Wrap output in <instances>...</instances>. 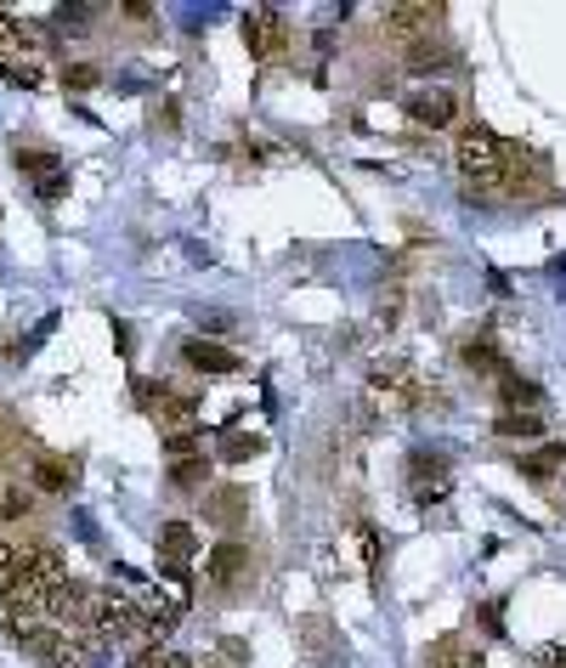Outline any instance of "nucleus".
Wrapping results in <instances>:
<instances>
[{"instance_id": "obj_1", "label": "nucleus", "mask_w": 566, "mask_h": 668, "mask_svg": "<svg viewBox=\"0 0 566 668\" xmlns=\"http://www.w3.org/2000/svg\"><path fill=\"white\" fill-rule=\"evenodd\" d=\"M453 159H459V176L471 182V187H482V193L505 187V142H498L487 125H464Z\"/></svg>"}, {"instance_id": "obj_2", "label": "nucleus", "mask_w": 566, "mask_h": 668, "mask_svg": "<svg viewBox=\"0 0 566 668\" xmlns=\"http://www.w3.org/2000/svg\"><path fill=\"white\" fill-rule=\"evenodd\" d=\"M244 46H250V57H255V62L284 57V46H289V23H284V12H273V7L244 12Z\"/></svg>"}, {"instance_id": "obj_3", "label": "nucleus", "mask_w": 566, "mask_h": 668, "mask_svg": "<svg viewBox=\"0 0 566 668\" xmlns=\"http://www.w3.org/2000/svg\"><path fill=\"white\" fill-rule=\"evenodd\" d=\"M244 578H250V550H244L239 539H221V544L205 555V584L221 589V595H232Z\"/></svg>"}, {"instance_id": "obj_4", "label": "nucleus", "mask_w": 566, "mask_h": 668, "mask_svg": "<svg viewBox=\"0 0 566 668\" xmlns=\"http://www.w3.org/2000/svg\"><path fill=\"white\" fill-rule=\"evenodd\" d=\"M385 35L396 41H430L442 28V7H385Z\"/></svg>"}, {"instance_id": "obj_5", "label": "nucleus", "mask_w": 566, "mask_h": 668, "mask_svg": "<svg viewBox=\"0 0 566 668\" xmlns=\"http://www.w3.org/2000/svg\"><path fill=\"white\" fill-rule=\"evenodd\" d=\"M408 119L414 125H430V130H442V125H453L459 119V96L453 91H442V85H425V91H414L408 96Z\"/></svg>"}, {"instance_id": "obj_6", "label": "nucleus", "mask_w": 566, "mask_h": 668, "mask_svg": "<svg viewBox=\"0 0 566 668\" xmlns=\"http://www.w3.org/2000/svg\"><path fill=\"white\" fill-rule=\"evenodd\" d=\"M459 362H464V369H476V375H510L505 352L493 346V329H464V341H459Z\"/></svg>"}, {"instance_id": "obj_7", "label": "nucleus", "mask_w": 566, "mask_h": 668, "mask_svg": "<svg viewBox=\"0 0 566 668\" xmlns=\"http://www.w3.org/2000/svg\"><path fill=\"white\" fill-rule=\"evenodd\" d=\"M164 430H198V396L193 391H164L159 385V396H153V408H148Z\"/></svg>"}, {"instance_id": "obj_8", "label": "nucleus", "mask_w": 566, "mask_h": 668, "mask_svg": "<svg viewBox=\"0 0 566 668\" xmlns=\"http://www.w3.org/2000/svg\"><path fill=\"white\" fill-rule=\"evenodd\" d=\"M182 362H187V369H198V375H239V369H244L239 352H232V346H216V341H187V346H182Z\"/></svg>"}, {"instance_id": "obj_9", "label": "nucleus", "mask_w": 566, "mask_h": 668, "mask_svg": "<svg viewBox=\"0 0 566 668\" xmlns=\"http://www.w3.org/2000/svg\"><path fill=\"white\" fill-rule=\"evenodd\" d=\"M18 561H23V584H41V589L62 584V555L51 544H18Z\"/></svg>"}, {"instance_id": "obj_10", "label": "nucleus", "mask_w": 566, "mask_h": 668, "mask_svg": "<svg viewBox=\"0 0 566 668\" xmlns=\"http://www.w3.org/2000/svg\"><path fill=\"white\" fill-rule=\"evenodd\" d=\"M369 391H374V396H385V403H425V391L414 385V369H408V362H391V369H374Z\"/></svg>"}, {"instance_id": "obj_11", "label": "nucleus", "mask_w": 566, "mask_h": 668, "mask_svg": "<svg viewBox=\"0 0 566 668\" xmlns=\"http://www.w3.org/2000/svg\"><path fill=\"white\" fill-rule=\"evenodd\" d=\"M80 476V464L74 459H62V453H41L35 459V471H28V482H35L41 493H69Z\"/></svg>"}, {"instance_id": "obj_12", "label": "nucleus", "mask_w": 566, "mask_h": 668, "mask_svg": "<svg viewBox=\"0 0 566 668\" xmlns=\"http://www.w3.org/2000/svg\"><path fill=\"white\" fill-rule=\"evenodd\" d=\"M250 510V487H210L205 493V521L210 527H232Z\"/></svg>"}, {"instance_id": "obj_13", "label": "nucleus", "mask_w": 566, "mask_h": 668, "mask_svg": "<svg viewBox=\"0 0 566 668\" xmlns=\"http://www.w3.org/2000/svg\"><path fill=\"white\" fill-rule=\"evenodd\" d=\"M493 430H498V437H510V442H539L544 419H539V408H505L493 419Z\"/></svg>"}, {"instance_id": "obj_14", "label": "nucleus", "mask_w": 566, "mask_h": 668, "mask_svg": "<svg viewBox=\"0 0 566 668\" xmlns=\"http://www.w3.org/2000/svg\"><path fill=\"white\" fill-rule=\"evenodd\" d=\"M41 46V35L28 28L23 18H12V12H0V57H23V51H35Z\"/></svg>"}, {"instance_id": "obj_15", "label": "nucleus", "mask_w": 566, "mask_h": 668, "mask_svg": "<svg viewBox=\"0 0 566 668\" xmlns=\"http://www.w3.org/2000/svg\"><path fill=\"white\" fill-rule=\"evenodd\" d=\"M555 471H566V442H544L539 453L521 459V476H527V482H550Z\"/></svg>"}, {"instance_id": "obj_16", "label": "nucleus", "mask_w": 566, "mask_h": 668, "mask_svg": "<svg viewBox=\"0 0 566 668\" xmlns=\"http://www.w3.org/2000/svg\"><path fill=\"white\" fill-rule=\"evenodd\" d=\"M498 396H505V408H539L544 403V391H539V380H527V375H498Z\"/></svg>"}, {"instance_id": "obj_17", "label": "nucleus", "mask_w": 566, "mask_h": 668, "mask_svg": "<svg viewBox=\"0 0 566 668\" xmlns=\"http://www.w3.org/2000/svg\"><path fill=\"white\" fill-rule=\"evenodd\" d=\"M23 516H35V493L12 476H0V521H23Z\"/></svg>"}, {"instance_id": "obj_18", "label": "nucleus", "mask_w": 566, "mask_h": 668, "mask_svg": "<svg viewBox=\"0 0 566 668\" xmlns=\"http://www.w3.org/2000/svg\"><path fill=\"white\" fill-rule=\"evenodd\" d=\"M159 561H193V527L187 521H171V527H164V555Z\"/></svg>"}, {"instance_id": "obj_19", "label": "nucleus", "mask_w": 566, "mask_h": 668, "mask_svg": "<svg viewBox=\"0 0 566 668\" xmlns=\"http://www.w3.org/2000/svg\"><path fill=\"white\" fill-rule=\"evenodd\" d=\"M205 482H210V459H176L171 464V487H187L193 493V487H205Z\"/></svg>"}, {"instance_id": "obj_20", "label": "nucleus", "mask_w": 566, "mask_h": 668, "mask_svg": "<svg viewBox=\"0 0 566 668\" xmlns=\"http://www.w3.org/2000/svg\"><path fill=\"white\" fill-rule=\"evenodd\" d=\"M266 442L261 437H244V430H227V442H221V459L227 464H244V459H255Z\"/></svg>"}, {"instance_id": "obj_21", "label": "nucleus", "mask_w": 566, "mask_h": 668, "mask_svg": "<svg viewBox=\"0 0 566 668\" xmlns=\"http://www.w3.org/2000/svg\"><path fill=\"white\" fill-rule=\"evenodd\" d=\"M62 85L69 91H96L103 85V69H96V62H69V69H62Z\"/></svg>"}, {"instance_id": "obj_22", "label": "nucleus", "mask_w": 566, "mask_h": 668, "mask_svg": "<svg viewBox=\"0 0 566 668\" xmlns=\"http://www.w3.org/2000/svg\"><path fill=\"white\" fill-rule=\"evenodd\" d=\"M23 578V561H18V544H0V600H7Z\"/></svg>"}, {"instance_id": "obj_23", "label": "nucleus", "mask_w": 566, "mask_h": 668, "mask_svg": "<svg viewBox=\"0 0 566 668\" xmlns=\"http://www.w3.org/2000/svg\"><path fill=\"white\" fill-rule=\"evenodd\" d=\"M18 171H35L46 182V176H57V159L46 148H18Z\"/></svg>"}, {"instance_id": "obj_24", "label": "nucleus", "mask_w": 566, "mask_h": 668, "mask_svg": "<svg viewBox=\"0 0 566 668\" xmlns=\"http://www.w3.org/2000/svg\"><path fill=\"white\" fill-rule=\"evenodd\" d=\"M164 453L171 459H198V430H171V437H164Z\"/></svg>"}, {"instance_id": "obj_25", "label": "nucleus", "mask_w": 566, "mask_h": 668, "mask_svg": "<svg viewBox=\"0 0 566 668\" xmlns=\"http://www.w3.org/2000/svg\"><path fill=\"white\" fill-rule=\"evenodd\" d=\"M357 539H362V566H369V573H380V532H374V527H362Z\"/></svg>"}, {"instance_id": "obj_26", "label": "nucleus", "mask_w": 566, "mask_h": 668, "mask_svg": "<svg viewBox=\"0 0 566 668\" xmlns=\"http://www.w3.org/2000/svg\"><path fill=\"white\" fill-rule=\"evenodd\" d=\"M0 80H12V85H41V62H23V69H0Z\"/></svg>"}, {"instance_id": "obj_27", "label": "nucleus", "mask_w": 566, "mask_h": 668, "mask_svg": "<svg viewBox=\"0 0 566 668\" xmlns=\"http://www.w3.org/2000/svg\"><path fill=\"white\" fill-rule=\"evenodd\" d=\"M62 193H69V176L57 171V176H46V182H41V205H62Z\"/></svg>"}, {"instance_id": "obj_28", "label": "nucleus", "mask_w": 566, "mask_h": 668, "mask_svg": "<svg viewBox=\"0 0 566 668\" xmlns=\"http://www.w3.org/2000/svg\"><path fill=\"white\" fill-rule=\"evenodd\" d=\"M532 668H566V646H539L532 652Z\"/></svg>"}, {"instance_id": "obj_29", "label": "nucleus", "mask_w": 566, "mask_h": 668, "mask_svg": "<svg viewBox=\"0 0 566 668\" xmlns=\"http://www.w3.org/2000/svg\"><path fill=\"white\" fill-rule=\"evenodd\" d=\"M482 629L487 634H505V612H498V600H493V607H482Z\"/></svg>"}, {"instance_id": "obj_30", "label": "nucleus", "mask_w": 566, "mask_h": 668, "mask_svg": "<svg viewBox=\"0 0 566 668\" xmlns=\"http://www.w3.org/2000/svg\"><path fill=\"white\" fill-rule=\"evenodd\" d=\"M153 119H159L164 130H176V125H182V114H176V103H159V114H153Z\"/></svg>"}, {"instance_id": "obj_31", "label": "nucleus", "mask_w": 566, "mask_h": 668, "mask_svg": "<svg viewBox=\"0 0 566 668\" xmlns=\"http://www.w3.org/2000/svg\"><path fill=\"white\" fill-rule=\"evenodd\" d=\"M159 668H198V663L182 657V652H159Z\"/></svg>"}, {"instance_id": "obj_32", "label": "nucleus", "mask_w": 566, "mask_h": 668, "mask_svg": "<svg viewBox=\"0 0 566 668\" xmlns=\"http://www.w3.org/2000/svg\"><path fill=\"white\" fill-rule=\"evenodd\" d=\"M437 668H482V657H459V663H437Z\"/></svg>"}]
</instances>
